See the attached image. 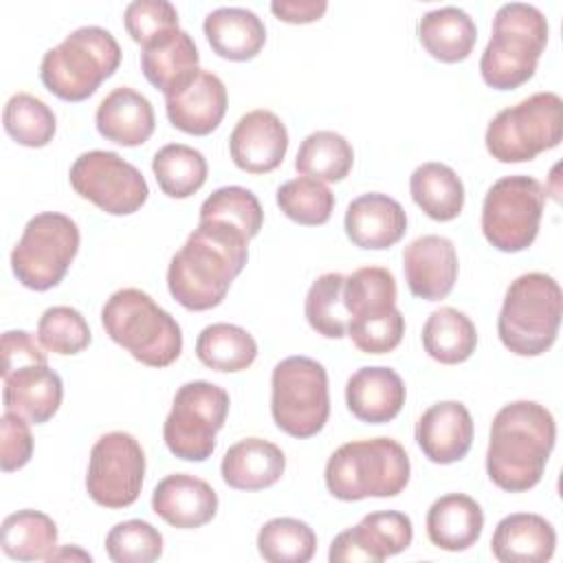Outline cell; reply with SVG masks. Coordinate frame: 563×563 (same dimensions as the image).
I'll return each mask as SVG.
<instances>
[{
  "instance_id": "obj_1",
  "label": "cell",
  "mask_w": 563,
  "mask_h": 563,
  "mask_svg": "<svg viewBox=\"0 0 563 563\" xmlns=\"http://www.w3.org/2000/svg\"><path fill=\"white\" fill-rule=\"evenodd\" d=\"M249 257V238L216 220H198L167 266L169 295L187 310L220 306Z\"/></svg>"
},
{
  "instance_id": "obj_2",
  "label": "cell",
  "mask_w": 563,
  "mask_h": 563,
  "mask_svg": "<svg viewBox=\"0 0 563 563\" xmlns=\"http://www.w3.org/2000/svg\"><path fill=\"white\" fill-rule=\"evenodd\" d=\"M556 442V422L548 407L534 400L504 405L490 424L486 473L508 493L534 488Z\"/></svg>"
},
{
  "instance_id": "obj_3",
  "label": "cell",
  "mask_w": 563,
  "mask_h": 563,
  "mask_svg": "<svg viewBox=\"0 0 563 563\" xmlns=\"http://www.w3.org/2000/svg\"><path fill=\"white\" fill-rule=\"evenodd\" d=\"M411 464L400 442L391 438L352 440L341 444L325 464V486L341 501L396 497L409 484Z\"/></svg>"
},
{
  "instance_id": "obj_4",
  "label": "cell",
  "mask_w": 563,
  "mask_h": 563,
  "mask_svg": "<svg viewBox=\"0 0 563 563\" xmlns=\"http://www.w3.org/2000/svg\"><path fill=\"white\" fill-rule=\"evenodd\" d=\"M106 334L147 367H167L183 352L178 321L147 292L121 288L101 308Z\"/></svg>"
},
{
  "instance_id": "obj_5",
  "label": "cell",
  "mask_w": 563,
  "mask_h": 563,
  "mask_svg": "<svg viewBox=\"0 0 563 563\" xmlns=\"http://www.w3.org/2000/svg\"><path fill=\"white\" fill-rule=\"evenodd\" d=\"M545 44L548 20L534 4H501L493 18V33L479 59L484 84L495 90L523 86L534 75Z\"/></svg>"
},
{
  "instance_id": "obj_6",
  "label": "cell",
  "mask_w": 563,
  "mask_h": 563,
  "mask_svg": "<svg viewBox=\"0 0 563 563\" xmlns=\"http://www.w3.org/2000/svg\"><path fill=\"white\" fill-rule=\"evenodd\" d=\"M563 295L548 273H523L510 282L497 317V334L506 350L517 356L548 352L559 334Z\"/></svg>"
},
{
  "instance_id": "obj_7",
  "label": "cell",
  "mask_w": 563,
  "mask_h": 563,
  "mask_svg": "<svg viewBox=\"0 0 563 563\" xmlns=\"http://www.w3.org/2000/svg\"><path fill=\"white\" fill-rule=\"evenodd\" d=\"M121 64V46L108 29L79 26L40 62V79L48 92L64 101H84Z\"/></svg>"
},
{
  "instance_id": "obj_8",
  "label": "cell",
  "mask_w": 563,
  "mask_h": 563,
  "mask_svg": "<svg viewBox=\"0 0 563 563\" xmlns=\"http://www.w3.org/2000/svg\"><path fill=\"white\" fill-rule=\"evenodd\" d=\"M563 139V101L556 92H534L499 110L486 128V150L499 163H526Z\"/></svg>"
},
{
  "instance_id": "obj_9",
  "label": "cell",
  "mask_w": 563,
  "mask_h": 563,
  "mask_svg": "<svg viewBox=\"0 0 563 563\" xmlns=\"http://www.w3.org/2000/svg\"><path fill=\"white\" fill-rule=\"evenodd\" d=\"M273 422L292 438L317 435L330 416L325 367L310 356H288L271 374Z\"/></svg>"
},
{
  "instance_id": "obj_10",
  "label": "cell",
  "mask_w": 563,
  "mask_h": 563,
  "mask_svg": "<svg viewBox=\"0 0 563 563\" xmlns=\"http://www.w3.org/2000/svg\"><path fill=\"white\" fill-rule=\"evenodd\" d=\"M79 251V227L57 211L33 216L11 251V271L24 288H55Z\"/></svg>"
},
{
  "instance_id": "obj_11",
  "label": "cell",
  "mask_w": 563,
  "mask_h": 563,
  "mask_svg": "<svg viewBox=\"0 0 563 563\" xmlns=\"http://www.w3.org/2000/svg\"><path fill=\"white\" fill-rule=\"evenodd\" d=\"M229 394L209 380H189L178 387L163 424L167 449L185 462H205L216 449V433L229 413Z\"/></svg>"
},
{
  "instance_id": "obj_12",
  "label": "cell",
  "mask_w": 563,
  "mask_h": 563,
  "mask_svg": "<svg viewBox=\"0 0 563 563\" xmlns=\"http://www.w3.org/2000/svg\"><path fill=\"white\" fill-rule=\"evenodd\" d=\"M545 207L543 185L526 174L504 176L484 196L482 233L504 253L526 251L537 233Z\"/></svg>"
},
{
  "instance_id": "obj_13",
  "label": "cell",
  "mask_w": 563,
  "mask_h": 563,
  "mask_svg": "<svg viewBox=\"0 0 563 563\" xmlns=\"http://www.w3.org/2000/svg\"><path fill=\"white\" fill-rule=\"evenodd\" d=\"M68 178L75 194L110 216H130L150 196L143 174L117 152L108 150L79 154L70 165Z\"/></svg>"
},
{
  "instance_id": "obj_14",
  "label": "cell",
  "mask_w": 563,
  "mask_h": 563,
  "mask_svg": "<svg viewBox=\"0 0 563 563\" xmlns=\"http://www.w3.org/2000/svg\"><path fill=\"white\" fill-rule=\"evenodd\" d=\"M145 453L139 440L125 431L103 433L90 451L86 490L103 508L132 506L143 488Z\"/></svg>"
},
{
  "instance_id": "obj_15",
  "label": "cell",
  "mask_w": 563,
  "mask_h": 563,
  "mask_svg": "<svg viewBox=\"0 0 563 563\" xmlns=\"http://www.w3.org/2000/svg\"><path fill=\"white\" fill-rule=\"evenodd\" d=\"M413 523L405 512L378 510L365 515L356 526L339 532L328 559L332 563H380L411 545Z\"/></svg>"
},
{
  "instance_id": "obj_16",
  "label": "cell",
  "mask_w": 563,
  "mask_h": 563,
  "mask_svg": "<svg viewBox=\"0 0 563 563\" xmlns=\"http://www.w3.org/2000/svg\"><path fill=\"white\" fill-rule=\"evenodd\" d=\"M229 152L242 172L268 174L282 165L288 152V130L275 112L251 110L235 123L229 136Z\"/></svg>"
},
{
  "instance_id": "obj_17",
  "label": "cell",
  "mask_w": 563,
  "mask_h": 563,
  "mask_svg": "<svg viewBox=\"0 0 563 563\" xmlns=\"http://www.w3.org/2000/svg\"><path fill=\"white\" fill-rule=\"evenodd\" d=\"M402 268L409 292L424 301L444 299L457 279V253L444 235H420L402 251Z\"/></svg>"
},
{
  "instance_id": "obj_18",
  "label": "cell",
  "mask_w": 563,
  "mask_h": 563,
  "mask_svg": "<svg viewBox=\"0 0 563 563\" xmlns=\"http://www.w3.org/2000/svg\"><path fill=\"white\" fill-rule=\"evenodd\" d=\"M227 101L222 79L209 70H198L185 86L165 95V112L176 130L207 136L222 123Z\"/></svg>"
},
{
  "instance_id": "obj_19",
  "label": "cell",
  "mask_w": 563,
  "mask_h": 563,
  "mask_svg": "<svg viewBox=\"0 0 563 563\" xmlns=\"http://www.w3.org/2000/svg\"><path fill=\"white\" fill-rule=\"evenodd\" d=\"M416 442L433 464L460 462L473 444V418L457 400L431 405L416 422Z\"/></svg>"
},
{
  "instance_id": "obj_20",
  "label": "cell",
  "mask_w": 563,
  "mask_h": 563,
  "mask_svg": "<svg viewBox=\"0 0 563 563\" xmlns=\"http://www.w3.org/2000/svg\"><path fill=\"white\" fill-rule=\"evenodd\" d=\"M152 510L174 528L191 530L209 523L218 512V495L200 477L172 473L152 493Z\"/></svg>"
},
{
  "instance_id": "obj_21",
  "label": "cell",
  "mask_w": 563,
  "mask_h": 563,
  "mask_svg": "<svg viewBox=\"0 0 563 563\" xmlns=\"http://www.w3.org/2000/svg\"><path fill=\"white\" fill-rule=\"evenodd\" d=\"M343 224L352 244L380 251L400 242L407 231V213L391 196L369 191L347 205Z\"/></svg>"
},
{
  "instance_id": "obj_22",
  "label": "cell",
  "mask_w": 563,
  "mask_h": 563,
  "mask_svg": "<svg viewBox=\"0 0 563 563\" xmlns=\"http://www.w3.org/2000/svg\"><path fill=\"white\" fill-rule=\"evenodd\" d=\"M2 383L4 409L22 416L31 424L48 422L57 413L64 398L62 378L55 369L48 367V363L13 369L11 374L2 376Z\"/></svg>"
},
{
  "instance_id": "obj_23",
  "label": "cell",
  "mask_w": 563,
  "mask_h": 563,
  "mask_svg": "<svg viewBox=\"0 0 563 563\" xmlns=\"http://www.w3.org/2000/svg\"><path fill=\"white\" fill-rule=\"evenodd\" d=\"M407 398V389L396 369L385 365L361 367L345 383V402L352 416L367 424L394 420Z\"/></svg>"
},
{
  "instance_id": "obj_24",
  "label": "cell",
  "mask_w": 563,
  "mask_h": 563,
  "mask_svg": "<svg viewBox=\"0 0 563 563\" xmlns=\"http://www.w3.org/2000/svg\"><path fill=\"white\" fill-rule=\"evenodd\" d=\"M97 132L117 145L136 147L143 145L156 125L154 108L150 99L134 88L119 86L108 92L95 112Z\"/></svg>"
},
{
  "instance_id": "obj_25",
  "label": "cell",
  "mask_w": 563,
  "mask_h": 563,
  "mask_svg": "<svg viewBox=\"0 0 563 563\" xmlns=\"http://www.w3.org/2000/svg\"><path fill=\"white\" fill-rule=\"evenodd\" d=\"M556 548L554 526L534 512H512L493 532L490 550L501 563H545Z\"/></svg>"
},
{
  "instance_id": "obj_26",
  "label": "cell",
  "mask_w": 563,
  "mask_h": 563,
  "mask_svg": "<svg viewBox=\"0 0 563 563\" xmlns=\"http://www.w3.org/2000/svg\"><path fill=\"white\" fill-rule=\"evenodd\" d=\"M286 471L284 451L262 438H244L229 446L220 475L235 490H264L282 479Z\"/></svg>"
},
{
  "instance_id": "obj_27",
  "label": "cell",
  "mask_w": 563,
  "mask_h": 563,
  "mask_svg": "<svg viewBox=\"0 0 563 563\" xmlns=\"http://www.w3.org/2000/svg\"><path fill=\"white\" fill-rule=\"evenodd\" d=\"M205 37L216 55L229 62H249L266 44V26L244 7H220L202 22Z\"/></svg>"
},
{
  "instance_id": "obj_28",
  "label": "cell",
  "mask_w": 563,
  "mask_h": 563,
  "mask_svg": "<svg viewBox=\"0 0 563 563\" xmlns=\"http://www.w3.org/2000/svg\"><path fill=\"white\" fill-rule=\"evenodd\" d=\"M482 528V506L464 493L438 497L427 512V537L435 548L446 552H462L475 545Z\"/></svg>"
},
{
  "instance_id": "obj_29",
  "label": "cell",
  "mask_w": 563,
  "mask_h": 563,
  "mask_svg": "<svg viewBox=\"0 0 563 563\" xmlns=\"http://www.w3.org/2000/svg\"><path fill=\"white\" fill-rule=\"evenodd\" d=\"M198 62L200 55L196 42L183 29L167 33L141 51V70L163 95H172L185 86L200 70Z\"/></svg>"
},
{
  "instance_id": "obj_30",
  "label": "cell",
  "mask_w": 563,
  "mask_h": 563,
  "mask_svg": "<svg viewBox=\"0 0 563 563\" xmlns=\"http://www.w3.org/2000/svg\"><path fill=\"white\" fill-rule=\"evenodd\" d=\"M418 37L433 59L455 64L471 55L477 42V26L464 9L440 7L420 18Z\"/></svg>"
},
{
  "instance_id": "obj_31",
  "label": "cell",
  "mask_w": 563,
  "mask_h": 563,
  "mask_svg": "<svg viewBox=\"0 0 563 563\" xmlns=\"http://www.w3.org/2000/svg\"><path fill=\"white\" fill-rule=\"evenodd\" d=\"M422 347L442 365L464 363L477 347L475 323L462 310L442 306L433 310L422 325Z\"/></svg>"
},
{
  "instance_id": "obj_32",
  "label": "cell",
  "mask_w": 563,
  "mask_h": 563,
  "mask_svg": "<svg viewBox=\"0 0 563 563\" xmlns=\"http://www.w3.org/2000/svg\"><path fill=\"white\" fill-rule=\"evenodd\" d=\"M413 202L438 222H449L464 207V185L460 176L444 163H422L409 176Z\"/></svg>"
},
{
  "instance_id": "obj_33",
  "label": "cell",
  "mask_w": 563,
  "mask_h": 563,
  "mask_svg": "<svg viewBox=\"0 0 563 563\" xmlns=\"http://www.w3.org/2000/svg\"><path fill=\"white\" fill-rule=\"evenodd\" d=\"M0 545L15 561H48L57 550V526L40 510H18L4 517L0 528Z\"/></svg>"
},
{
  "instance_id": "obj_34",
  "label": "cell",
  "mask_w": 563,
  "mask_h": 563,
  "mask_svg": "<svg viewBox=\"0 0 563 563\" xmlns=\"http://www.w3.org/2000/svg\"><path fill=\"white\" fill-rule=\"evenodd\" d=\"M354 165V150L350 141L332 130H317L308 134L295 156V169L301 176L339 183L343 180Z\"/></svg>"
},
{
  "instance_id": "obj_35",
  "label": "cell",
  "mask_w": 563,
  "mask_h": 563,
  "mask_svg": "<svg viewBox=\"0 0 563 563\" xmlns=\"http://www.w3.org/2000/svg\"><path fill=\"white\" fill-rule=\"evenodd\" d=\"M343 306L347 321H363L396 310V279L389 268L363 266L345 277Z\"/></svg>"
},
{
  "instance_id": "obj_36",
  "label": "cell",
  "mask_w": 563,
  "mask_h": 563,
  "mask_svg": "<svg viewBox=\"0 0 563 563\" xmlns=\"http://www.w3.org/2000/svg\"><path fill=\"white\" fill-rule=\"evenodd\" d=\"M196 356L216 372H242L257 356L255 339L240 325L211 323L196 339Z\"/></svg>"
},
{
  "instance_id": "obj_37",
  "label": "cell",
  "mask_w": 563,
  "mask_h": 563,
  "mask_svg": "<svg viewBox=\"0 0 563 563\" xmlns=\"http://www.w3.org/2000/svg\"><path fill=\"white\" fill-rule=\"evenodd\" d=\"M152 172L165 196L189 198L207 180V158L191 145L169 143L154 154Z\"/></svg>"
},
{
  "instance_id": "obj_38",
  "label": "cell",
  "mask_w": 563,
  "mask_h": 563,
  "mask_svg": "<svg viewBox=\"0 0 563 563\" xmlns=\"http://www.w3.org/2000/svg\"><path fill=\"white\" fill-rule=\"evenodd\" d=\"M257 550L268 563H306L317 550V534L301 519L275 517L260 528Z\"/></svg>"
},
{
  "instance_id": "obj_39",
  "label": "cell",
  "mask_w": 563,
  "mask_h": 563,
  "mask_svg": "<svg viewBox=\"0 0 563 563\" xmlns=\"http://www.w3.org/2000/svg\"><path fill=\"white\" fill-rule=\"evenodd\" d=\"M2 125L15 143L24 147H44L55 136L57 119L55 112L35 95L15 92L4 103Z\"/></svg>"
},
{
  "instance_id": "obj_40",
  "label": "cell",
  "mask_w": 563,
  "mask_h": 563,
  "mask_svg": "<svg viewBox=\"0 0 563 563\" xmlns=\"http://www.w3.org/2000/svg\"><path fill=\"white\" fill-rule=\"evenodd\" d=\"M345 275L325 273L312 282L306 295L303 312L310 328L325 339H343L347 334V310L343 306Z\"/></svg>"
},
{
  "instance_id": "obj_41",
  "label": "cell",
  "mask_w": 563,
  "mask_h": 563,
  "mask_svg": "<svg viewBox=\"0 0 563 563\" xmlns=\"http://www.w3.org/2000/svg\"><path fill=\"white\" fill-rule=\"evenodd\" d=\"M200 220L224 222L242 231L249 240L255 238L264 222V211L257 196L238 185L220 187L200 205Z\"/></svg>"
},
{
  "instance_id": "obj_42",
  "label": "cell",
  "mask_w": 563,
  "mask_h": 563,
  "mask_svg": "<svg viewBox=\"0 0 563 563\" xmlns=\"http://www.w3.org/2000/svg\"><path fill=\"white\" fill-rule=\"evenodd\" d=\"M277 207L297 224L319 227L332 216L334 194L321 180L299 176L277 189Z\"/></svg>"
},
{
  "instance_id": "obj_43",
  "label": "cell",
  "mask_w": 563,
  "mask_h": 563,
  "mask_svg": "<svg viewBox=\"0 0 563 563\" xmlns=\"http://www.w3.org/2000/svg\"><path fill=\"white\" fill-rule=\"evenodd\" d=\"M37 341L46 352L70 356L86 350L92 341L84 314L70 306L46 308L37 321Z\"/></svg>"
},
{
  "instance_id": "obj_44",
  "label": "cell",
  "mask_w": 563,
  "mask_h": 563,
  "mask_svg": "<svg viewBox=\"0 0 563 563\" xmlns=\"http://www.w3.org/2000/svg\"><path fill=\"white\" fill-rule=\"evenodd\" d=\"M106 552L114 563H152L163 554V534L143 519H128L110 528Z\"/></svg>"
},
{
  "instance_id": "obj_45",
  "label": "cell",
  "mask_w": 563,
  "mask_h": 563,
  "mask_svg": "<svg viewBox=\"0 0 563 563\" xmlns=\"http://www.w3.org/2000/svg\"><path fill=\"white\" fill-rule=\"evenodd\" d=\"M123 24L128 35L143 46L180 29L178 11L167 0H134L125 7Z\"/></svg>"
},
{
  "instance_id": "obj_46",
  "label": "cell",
  "mask_w": 563,
  "mask_h": 563,
  "mask_svg": "<svg viewBox=\"0 0 563 563\" xmlns=\"http://www.w3.org/2000/svg\"><path fill=\"white\" fill-rule=\"evenodd\" d=\"M402 334L405 317L398 308L374 319L347 321V336L365 354H387L396 350L402 341Z\"/></svg>"
},
{
  "instance_id": "obj_47",
  "label": "cell",
  "mask_w": 563,
  "mask_h": 563,
  "mask_svg": "<svg viewBox=\"0 0 563 563\" xmlns=\"http://www.w3.org/2000/svg\"><path fill=\"white\" fill-rule=\"evenodd\" d=\"M29 424V420L11 411H4V416L0 418V466L4 473L18 471L29 464L33 455V435Z\"/></svg>"
},
{
  "instance_id": "obj_48",
  "label": "cell",
  "mask_w": 563,
  "mask_h": 563,
  "mask_svg": "<svg viewBox=\"0 0 563 563\" xmlns=\"http://www.w3.org/2000/svg\"><path fill=\"white\" fill-rule=\"evenodd\" d=\"M2 376L11 374L13 369H20L24 365H35V363H48V356L42 347L40 341L26 330H7L2 334Z\"/></svg>"
},
{
  "instance_id": "obj_49",
  "label": "cell",
  "mask_w": 563,
  "mask_h": 563,
  "mask_svg": "<svg viewBox=\"0 0 563 563\" xmlns=\"http://www.w3.org/2000/svg\"><path fill=\"white\" fill-rule=\"evenodd\" d=\"M271 11L277 20L288 24H310L328 11L325 0H273Z\"/></svg>"
},
{
  "instance_id": "obj_50",
  "label": "cell",
  "mask_w": 563,
  "mask_h": 563,
  "mask_svg": "<svg viewBox=\"0 0 563 563\" xmlns=\"http://www.w3.org/2000/svg\"><path fill=\"white\" fill-rule=\"evenodd\" d=\"M57 559H79V561H92V556L79 548H59L55 550L48 561H57Z\"/></svg>"
}]
</instances>
